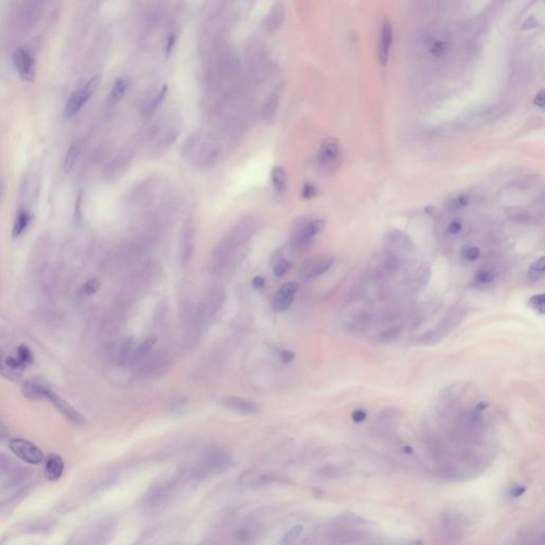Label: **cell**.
Wrapping results in <instances>:
<instances>
[{
  "instance_id": "1",
  "label": "cell",
  "mask_w": 545,
  "mask_h": 545,
  "mask_svg": "<svg viewBox=\"0 0 545 545\" xmlns=\"http://www.w3.org/2000/svg\"><path fill=\"white\" fill-rule=\"evenodd\" d=\"M183 159L198 168H208L218 160L220 147L215 141L202 131L191 133L181 149Z\"/></svg>"
},
{
  "instance_id": "2",
  "label": "cell",
  "mask_w": 545,
  "mask_h": 545,
  "mask_svg": "<svg viewBox=\"0 0 545 545\" xmlns=\"http://www.w3.org/2000/svg\"><path fill=\"white\" fill-rule=\"evenodd\" d=\"M342 163L341 143L336 138H327L320 146L318 155V165L320 171L325 175L336 173Z\"/></svg>"
},
{
  "instance_id": "3",
  "label": "cell",
  "mask_w": 545,
  "mask_h": 545,
  "mask_svg": "<svg viewBox=\"0 0 545 545\" xmlns=\"http://www.w3.org/2000/svg\"><path fill=\"white\" fill-rule=\"evenodd\" d=\"M99 83H101V76L96 75L87 81L81 89L75 91L70 95L66 102L65 110H64V114H65L66 119H73L74 116L80 112V110L84 107V104L89 101V99L93 96V94L98 89Z\"/></svg>"
},
{
  "instance_id": "4",
  "label": "cell",
  "mask_w": 545,
  "mask_h": 545,
  "mask_svg": "<svg viewBox=\"0 0 545 545\" xmlns=\"http://www.w3.org/2000/svg\"><path fill=\"white\" fill-rule=\"evenodd\" d=\"M9 447L15 456L29 464H39L43 461L44 455L40 448L25 439H12L9 442Z\"/></svg>"
},
{
  "instance_id": "5",
  "label": "cell",
  "mask_w": 545,
  "mask_h": 545,
  "mask_svg": "<svg viewBox=\"0 0 545 545\" xmlns=\"http://www.w3.org/2000/svg\"><path fill=\"white\" fill-rule=\"evenodd\" d=\"M325 228L324 220H314L300 228L293 238V246L298 250L306 249L312 242L315 236H318Z\"/></svg>"
},
{
  "instance_id": "6",
  "label": "cell",
  "mask_w": 545,
  "mask_h": 545,
  "mask_svg": "<svg viewBox=\"0 0 545 545\" xmlns=\"http://www.w3.org/2000/svg\"><path fill=\"white\" fill-rule=\"evenodd\" d=\"M46 398L47 400H49L52 404H54V406L60 411L64 417L66 419H68L70 422H73L75 424H78V425H84L85 424V419L83 415L81 413H79L77 410H76L74 407H72L69 405V404L65 401L63 400V398L58 395L57 393H55L54 391H51L50 389H48L47 391V394H46Z\"/></svg>"
},
{
  "instance_id": "7",
  "label": "cell",
  "mask_w": 545,
  "mask_h": 545,
  "mask_svg": "<svg viewBox=\"0 0 545 545\" xmlns=\"http://www.w3.org/2000/svg\"><path fill=\"white\" fill-rule=\"evenodd\" d=\"M333 261H335V257L332 255L321 256L310 259L302 267V275L303 278H314L321 276L331 267Z\"/></svg>"
},
{
  "instance_id": "8",
  "label": "cell",
  "mask_w": 545,
  "mask_h": 545,
  "mask_svg": "<svg viewBox=\"0 0 545 545\" xmlns=\"http://www.w3.org/2000/svg\"><path fill=\"white\" fill-rule=\"evenodd\" d=\"M15 67L22 80H32L34 76V59L30 51L25 48H20L13 56Z\"/></svg>"
},
{
  "instance_id": "9",
  "label": "cell",
  "mask_w": 545,
  "mask_h": 545,
  "mask_svg": "<svg viewBox=\"0 0 545 545\" xmlns=\"http://www.w3.org/2000/svg\"><path fill=\"white\" fill-rule=\"evenodd\" d=\"M392 40H393V29H392V23L388 17H384L382 22V30H380V40H379V61L383 66H385L386 63H388Z\"/></svg>"
},
{
  "instance_id": "10",
  "label": "cell",
  "mask_w": 545,
  "mask_h": 545,
  "mask_svg": "<svg viewBox=\"0 0 545 545\" xmlns=\"http://www.w3.org/2000/svg\"><path fill=\"white\" fill-rule=\"evenodd\" d=\"M222 405L243 414H255L258 412V407L253 402L244 400L237 396H228L222 401Z\"/></svg>"
},
{
  "instance_id": "11",
  "label": "cell",
  "mask_w": 545,
  "mask_h": 545,
  "mask_svg": "<svg viewBox=\"0 0 545 545\" xmlns=\"http://www.w3.org/2000/svg\"><path fill=\"white\" fill-rule=\"evenodd\" d=\"M64 461L61 456L50 454L47 457L45 464V477L49 482H57L63 475Z\"/></svg>"
},
{
  "instance_id": "12",
  "label": "cell",
  "mask_w": 545,
  "mask_h": 545,
  "mask_svg": "<svg viewBox=\"0 0 545 545\" xmlns=\"http://www.w3.org/2000/svg\"><path fill=\"white\" fill-rule=\"evenodd\" d=\"M284 20V8L280 2H276L269 10L264 19V28L267 31H275L280 28Z\"/></svg>"
},
{
  "instance_id": "13",
  "label": "cell",
  "mask_w": 545,
  "mask_h": 545,
  "mask_svg": "<svg viewBox=\"0 0 545 545\" xmlns=\"http://www.w3.org/2000/svg\"><path fill=\"white\" fill-rule=\"evenodd\" d=\"M22 394L28 400H31V401H39V400H43V398H46V394H47V391H48V388L47 386L43 385L42 384L37 383V382H27L23 384L22 388Z\"/></svg>"
},
{
  "instance_id": "14",
  "label": "cell",
  "mask_w": 545,
  "mask_h": 545,
  "mask_svg": "<svg viewBox=\"0 0 545 545\" xmlns=\"http://www.w3.org/2000/svg\"><path fill=\"white\" fill-rule=\"evenodd\" d=\"M280 97H281L280 91L275 90L267 98V101L264 104V108H263V117H264V120L266 121H272L275 117V115H276L279 107V102H280Z\"/></svg>"
},
{
  "instance_id": "15",
  "label": "cell",
  "mask_w": 545,
  "mask_h": 545,
  "mask_svg": "<svg viewBox=\"0 0 545 545\" xmlns=\"http://www.w3.org/2000/svg\"><path fill=\"white\" fill-rule=\"evenodd\" d=\"M31 222V214L26 210H20L19 213L16 215V219L13 225V230L12 234L13 238H19L21 234L26 231L29 224Z\"/></svg>"
},
{
  "instance_id": "16",
  "label": "cell",
  "mask_w": 545,
  "mask_h": 545,
  "mask_svg": "<svg viewBox=\"0 0 545 545\" xmlns=\"http://www.w3.org/2000/svg\"><path fill=\"white\" fill-rule=\"evenodd\" d=\"M129 85H130V81L126 77H120L117 78L114 82L112 90L110 93V101L112 103H117L121 101L122 97L125 96V94L128 90Z\"/></svg>"
},
{
  "instance_id": "17",
  "label": "cell",
  "mask_w": 545,
  "mask_h": 545,
  "mask_svg": "<svg viewBox=\"0 0 545 545\" xmlns=\"http://www.w3.org/2000/svg\"><path fill=\"white\" fill-rule=\"evenodd\" d=\"M81 150V144L79 141H76L72 145H70L69 149L67 150V154L64 159V171L66 173L70 172L74 168L76 162L78 160V157Z\"/></svg>"
},
{
  "instance_id": "18",
  "label": "cell",
  "mask_w": 545,
  "mask_h": 545,
  "mask_svg": "<svg viewBox=\"0 0 545 545\" xmlns=\"http://www.w3.org/2000/svg\"><path fill=\"white\" fill-rule=\"evenodd\" d=\"M156 342H157V338H149L147 340H145V341L136 349V351L132 353L130 359L133 360L134 362H141L142 360H144L146 357L149 355L150 350L154 348Z\"/></svg>"
},
{
  "instance_id": "19",
  "label": "cell",
  "mask_w": 545,
  "mask_h": 545,
  "mask_svg": "<svg viewBox=\"0 0 545 545\" xmlns=\"http://www.w3.org/2000/svg\"><path fill=\"white\" fill-rule=\"evenodd\" d=\"M167 92H168V85L167 84H163L161 90L158 92L156 95L152 97V99L150 101H148V103L146 104V107L144 109V113L146 115H150L155 112L157 110V108H159L160 105L162 104L163 101L165 99L166 95H167Z\"/></svg>"
},
{
  "instance_id": "20",
  "label": "cell",
  "mask_w": 545,
  "mask_h": 545,
  "mask_svg": "<svg viewBox=\"0 0 545 545\" xmlns=\"http://www.w3.org/2000/svg\"><path fill=\"white\" fill-rule=\"evenodd\" d=\"M271 179L274 189L277 192L281 193L285 190L286 186V173L283 167L281 166H275L272 169Z\"/></svg>"
},
{
  "instance_id": "21",
  "label": "cell",
  "mask_w": 545,
  "mask_h": 545,
  "mask_svg": "<svg viewBox=\"0 0 545 545\" xmlns=\"http://www.w3.org/2000/svg\"><path fill=\"white\" fill-rule=\"evenodd\" d=\"M293 300H294V295L283 294V293L278 292V294L274 300V307L278 311H285V310L290 308Z\"/></svg>"
},
{
  "instance_id": "22",
  "label": "cell",
  "mask_w": 545,
  "mask_h": 545,
  "mask_svg": "<svg viewBox=\"0 0 545 545\" xmlns=\"http://www.w3.org/2000/svg\"><path fill=\"white\" fill-rule=\"evenodd\" d=\"M528 304L529 306L535 310L536 312H538L539 314L543 315L544 311H545V296L543 293H540V294H537L530 297V300L528 301Z\"/></svg>"
},
{
  "instance_id": "23",
  "label": "cell",
  "mask_w": 545,
  "mask_h": 545,
  "mask_svg": "<svg viewBox=\"0 0 545 545\" xmlns=\"http://www.w3.org/2000/svg\"><path fill=\"white\" fill-rule=\"evenodd\" d=\"M303 527L302 525H296L286 532L284 537L281 540V545H292V543L296 540L297 537H300L303 532Z\"/></svg>"
},
{
  "instance_id": "24",
  "label": "cell",
  "mask_w": 545,
  "mask_h": 545,
  "mask_svg": "<svg viewBox=\"0 0 545 545\" xmlns=\"http://www.w3.org/2000/svg\"><path fill=\"white\" fill-rule=\"evenodd\" d=\"M131 347H132V340L126 339L124 342L121 343V348L119 350V361L121 363H125L128 359L131 358Z\"/></svg>"
},
{
  "instance_id": "25",
  "label": "cell",
  "mask_w": 545,
  "mask_h": 545,
  "mask_svg": "<svg viewBox=\"0 0 545 545\" xmlns=\"http://www.w3.org/2000/svg\"><path fill=\"white\" fill-rule=\"evenodd\" d=\"M544 271H545V258L541 257L540 259H538L537 261L532 263V265L530 266L529 276L534 279L541 278L543 276Z\"/></svg>"
},
{
  "instance_id": "26",
  "label": "cell",
  "mask_w": 545,
  "mask_h": 545,
  "mask_svg": "<svg viewBox=\"0 0 545 545\" xmlns=\"http://www.w3.org/2000/svg\"><path fill=\"white\" fill-rule=\"evenodd\" d=\"M101 288V281L97 278H91L86 281V283L82 286V291L85 295L90 296L95 294V293Z\"/></svg>"
},
{
  "instance_id": "27",
  "label": "cell",
  "mask_w": 545,
  "mask_h": 545,
  "mask_svg": "<svg viewBox=\"0 0 545 545\" xmlns=\"http://www.w3.org/2000/svg\"><path fill=\"white\" fill-rule=\"evenodd\" d=\"M17 353H19V359L23 363V364H31L33 362V356L31 350L29 349L26 345H20V347L17 348Z\"/></svg>"
},
{
  "instance_id": "28",
  "label": "cell",
  "mask_w": 545,
  "mask_h": 545,
  "mask_svg": "<svg viewBox=\"0 0 545 545\" xmlns=\"http://www.w3.org/2000/svg\"><path fill=\"white\" fill-rule=\"evenodd\" d=\"M468 202H470V198H468L466 194H460L452 199V202L449 203V207L450 209H454V210L461 209L466 207L468 204Z\"/></svg>"
},
{
  "instance_id": "29",
  "label": "cell",
  "mask_w": 545,
  "mask_h": 545,
  "mask_svg": "<svg viewBox=\"0 0 545 545\" xmlns=\"http://www.w3.org/2000/svg\"><path fill=\"white\" fill-rule=\"evenodd\" d=\"M177 40H178V33L177 32H171L166 38V42H165V48H164V52H165V56L169 57L172 55V52L175 48V45L177 43Z\"/></svg>"
},
{
  "instance_id": "30",
  "label": "cell",
  "mask_w": 545,
  "mask_h": 545,
  "mask_svg": "<svg viewBox=\"0 0 545 545\" xmlns=\"http://www.w3.org/2000/svg\"><path fill=\"white\" fill-rule=\"evenodd\" d=\"M448 48V43L444 42V40H437L432 44L430 52L435 57H441L445 54V51Z\"/></svg>"
},
{
  "instance_id": "31",
  "label": "cell",
  "mask_w": 545,
  "mask_h": 545,
  "mask_svg": "<svg viewBox=\"0 0 545 545\" xmlns=\"http://www.w3.org/2000/svg\"><path fill=\"white\" fill-rule=\"evenodd\" d=\"M319 195L318 187L312 183H304L302 190V197L303 199H312Z\"/></svg>"
},
{
  "instance_id": "32",
  "label": "cell",
  "mask_w": 545,
  "mask_h": 545,
  "mask_svg": "<svg viewBox=\"0 0 545 545\" xmlns=\"http://www.w3.org/2000/svg\"><path fill=\"white\" fill-rule=\"evenodd\" d=\"M291 266H292V264H291V262H290V261H288V260H281V261H279V262L277 263L276 266H275V268H274V275H275V276H276V277L283 276V275H284L285 273H288V271L291 268Z\"/></svg>"
},
{
  "instance_id": "33",
  "label": "cell",
  "mask_w": 545,
  "mask_h": 545,
  "mask_svg": "<svg viewBox=\"0 0 545 545\" xmlns=\"http://www.w3.org/2000/svg\"><path fill=\"white\" fill-rule=\"evenodd\" d=\"M401 332H402V330L400 329V328H393V329L386 330V331H384V332L383 333L382 336H380V341H382L383 343H384H384H389V342L394 341L395 339H397L398 337H400Z\"/></svg>"
},
{
  "instance_id": "34",
  "label": "cell",
  "mask_w": 545,
  "mask_h": 545,
  "mask_svg": "<svg viewBox=\"0 0 545 545\" xmlns=\"http://www.w3.org/2000/svg\"><path fill=\"white\" fill-rule=\"evenodd\" d=\"M476 280L482 284H489L494 280V275L489 271H480L476 274Z\"/></svg>"
},
{
  "instance_id": "35",
  "label": "cell",
  "mask_w": 545,
  "mask_h": 545,
  "mask_svg": "<svg viewBox=\"0 0 545 545\" xmlns=\"http://www.w3.org/2000/svg\"><path fill=\"white\" fill-rule=\"evenodd\" d=\"M4 364H5V366H8L10 370H12V371L22 370V368L26 366L20 359L13 358V357H9V358L5 359Z\"/></svg>"
},
{
  "instance_id": "36",
  "label": "cell",
  "mask_w": 545,
  "mask_h": 545,
  "mask_svg": "<svg viewBox=\"0 0 545 545\" xmlns=\"http://www.w3.org/2000/svg\"><path fill=\"white\" fill-rule=\"evenodd\" d=\"M464 255L465 260L471 261V262H474V261H476L477 259H479V257H480V249L477 248V247H474V246H472V247H467V248L464 250Z\"/></svg>"
},
{
  "instance_id": "37",
  "label": "cell",
  "mask_w": 545,
  "mask_h": 545,
  "mask_svg": "<svg viewBox=\"0 0 545 545\" xmlns=\"http://www.w3.org/2000/svg\"><path fill=\"white\" fill-rule=\"evenodd\" d=\"M297 290H298V283H286L283 286H281L279 292L283 293V294L295 295V293L297 292Z\"/></svg>"
},
{
  "instance_id": "38",
  "label": "cell",
  "mask_w": 545,
  "mask_h": 545,
  "mask_svg": "<svg viewBox=\"0 0 545 545\" xmlns=\"http://www.w3.org/2000/svg\"><path fill=\"white\" fill-rule=\"evenodd\" d=\"M462 221L460 220H454L448 224L447 231L449 234H458L462 230Z\"/></svg>"
},
{
  "instance_id": "39",
  "label": "cell",
  "mask_w": 545,
  "mask_h": 545,
  "mask_svg": "<svg viewBox=\"0 0 545 545\" xmlns=\"http://www.w3.org/2000/svg\"><path fill=\"white\" fill-rule=\"evenodd\" d=\"M366 417H367L366 412L362 409H357V410H355L353 413H351V420H353L355 423H357V424L364 422Z\"/></svg>"
},
{
  "instance_id": "40",
  "label": "cell",
  "mask_w": 545,
  "mask_h": 545,
  "mask_svg": "<svg viewBox=\"0 0 545 545\" xmlns=\"http://www.w3.org/2000/svg\"><path fill=\"white\" fill-rule=\"evenodd\" d=\"M81 207H82V193L80 192L76 201V209H75V221L76 222H79L81 219Z\"/></svg>"
},
{
  "instance_id": "41",
  "label": "cell",
  "mask_w": 545,
  "mask_h": 545,
  "mask_svg": "<svg viewBox=\"0 0 545 545\" xmlns=\"http://www.w3.org/2000/svg\"><path fill=\"white\" fill-rule=\"evenodd\" d=\"M280 357H281V360H283V362L289 363L295 358V354L291 350H283V351H281Z\"/></svg>"
},
{
  "instance_id": "42",
  "label": "cell",
  "mask_w": 545,
  "mask_h": 545,
  "mask_svg": "<svg viewBox=\"0 0 545 545\" xmlns=\"http://www.w3.org/2000/svg\"><path fill=\"white\" fill-rule=\"evenodd\" d=\"M526 488L523 485H515L510 490V496L512 497H520L522 494L525 493Z\"/></svg>"
},
{
  "instance_id": "43",
  "label": "cell",
  "mask_w": 545,
  "mask_h": 545,
  "mask_svg": "<svg viewBox=\"0 0 545 545\" xmlns=\"http://www.w3.org/2000/svg\"><path fill=\"white\" fill-rule=\"evenodd\" d=\"M251 284H253L255 289H262L263 286L265 285V280H264V278L261 277V276H256L253 279V283H251Z\"/></svg>"
},
{
  "instance_id": "44",
  "label": "cell",
  "mask_w": 545,
  "mask_h": 545,
  "mask_svg": "<svg viewBox=\"0 0 545 545\" xmlns=\"http://www.w3.org/2000/svg\"><path fill=\"white\" fill-rule=\"evenodd\" d=\"M543 93H544L543 91H540L537 94V96L535 98V104H537L538 107H540V108H543V105H544V94Z\"/></svg>"
},
{
  "instance_id": "45",
  "label": "cell",
  "mask_w": 545,
  "mask_h": 545,
  "mask_svg": "<svg viewBox=\"0 0 545 545\" xmlns=\"http://www.w3.org/2000/svg\"><path fill=\"white\" fill-rule=\"evenodd\" d=\"M9 436V430L1 421H0V439H4Z\"/></svg>"
},
{
  "instance_id": "46",
  "label": "cell",
  "mask_w": 545,
  "mask_h": 545,
  "mask_svg": "<svg viewBox=\"0 0 545 545\" xmlns=\"http://www.w3.org/2000/svg\"><path fill=\"white\" fill-rule=\"evenodd\" d=\"M0 374L3 375V376H7V377L11 376L10 373H8L7 368H5V364H3L2 361H1V357H0Z\"/></svg>"
},
{
  "instance_id": "47",
  "label": "cell",
  "mask_w": 545,
  "mask_h": 545,
  "mask_svg": "<svg viewBox=\"0 0 545 545\" xmlns=\"http://www.w3.org/2000/svg\"><path fill=\"white\" fill-rule=\"evenodd\" d=\"M487 407H488L487 403H479L476 407V410L477 411H483V410H484Z\"/></svg>"
}]
</instances>
